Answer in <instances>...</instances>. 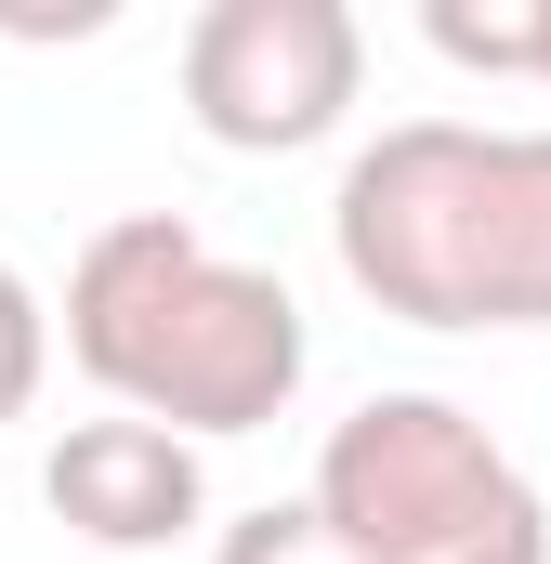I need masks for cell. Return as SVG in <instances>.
Here are the masks:
<instances>
[{
	"instance_id": "4",
	"label": "cell",
	"mask_w": 551,
	"mask_h": 564,
	"mask_svg": "<svg viewBox=\"0 0 551 564\" xmlns=\"http://www.w3.org/2000/svg\"><path fill=\"white\" fill-rule=\"evenodd\" d=\"M368 26L342 0H210L184 26V119L224 158H302L355 119Z\"/></svg>"
},
{
	"instance_id": "6",
	"label": "cell",
	"mask_w": 551,
	"mask_h": 564,
	"mask_svg": "<svg viewBox=\"0 0 551 564\" xmlns=\"http://www.w3.org/2000/svg\"><path fill=\"white\" fill-rule=\"evenodd\" d=\"M420 40L446 53V66H486V79H539V40H551V0H433L420 13Z\"/></svg>"
},
{
	"instance_id": "3",
	"label": "cell",
	"mask_w": 551,
	"mask_h": 564,
	"mask_svg": "<svg viewBox=\"0 0 551 564\" xmlns=\"http://www.w3.org/2000/svg\"><path fill=\"white\" fill-rule=\"evenodd\" d=\"M328 564H551V499L460 394L342 408L302 486Z\"/></svg>"
},
{
	"instance_id": "8",
	"label": "cell",
	"mask_w": 551,
	"mask_h": 564,
	"mask_svg": "<svg viewBox=\"0 0 551 564\" xmlns=\"http://www.w3.org/2000/svg\"><path fill=\"white\" fill-rule=\"evenodd\" d=\"M539 93H551V40H539Z\"/></svg>"
},
{
	"instance_id": "2",
	"label": "cell",
	"mask_w": 551,
	"mask_h": 564,
	"mask_svg": "<svg viewBox=\"0 0 551 564\" xmlns=\"http://www.w3.org/2000/svg\"><path fill=\"white\" fill-rule=\"evenodd\" d=\"M328 250L395 328H551V132L395 119L342 158Z\"/></svg>"
},
{
	"instance_id": "1",
	"label": "cell",
	"mask_w": 551,
	"mask_h": 564,
	"mask_svg": "<svg viewBox=\"0 0 551 564\" xmlns=\"http://www.w3.org/2000/svg\"><path fill=\"white\" fill-rule=\"evenodd\" d=\"M66 355L79 381L119 408V421H158L184 446H224V433L289 421L302 368H315V328L276 263H237L210 250L184 210H119L79 237L66 263Z\"/></svg>"
},
{
	"instance_id": "5",
	"label": "cell",
	"mask_w": 551,
	"mask_h": 564,
	"mask_svg": "<svg viewBox=\"0 0 551 564\" xmlns=\"http://www.w3.org/2000/svg\"><path fill=\"white\" fill-rule=\"evenodd\" d=\"M40 499H53V525L93 539V552H171V539L210 525V459H197L184 433L106 408V421H66V433H53Z\"/></svg>"
},
{
	"instance_id": "7",
	"label": "cell",
	"mask_w": 551,
	"mask_h": 564,
	"mask_svg": "<svg viewBox=\"0 0 551 564\" xmlns=\"http://www.w3.org/2000/svg\"><path fill=\"white\" fill-rule=\"evenodd\" d=\"M40 368H53V302L0 263V433L40 408Z\"/></svg>"
}]
</instances>
